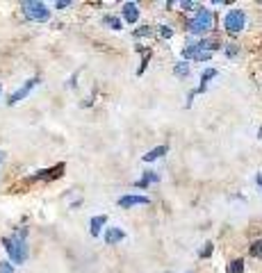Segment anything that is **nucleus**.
Masks as SVG:
<instances>
[{
  "label": "nucleus",
  "mask_w": 262,
  "mask_h": 273,
  "mask_svg": "<svg viewBox=\"0 0 262 273\" xmlns=\"http://www.w3.org/2000/svg\"><path fill=\"white\" fill-rule=\"evenodd\" d=\"M157 180H160V175H157V173L146 171V173H144V178L135 182V187H139V189H146V187H149L150 182H157Z\"/></svg>",
  "instance_id": "nucleus-9"
},
{
  "label": "nucleus",
  "mask_w": 262,
  "mask_h": 273,
  "mask_svg": "<svg viewBox=\"0 0 262 273\" xmlns=\"http://www.w3.org/2000/svg\"><path fill=\"white\" fill-rule=\"evenodd\" d=\"M2 246H5L7 255L14 264H23L28 260V241H25V230H18V235L14 237L2 239Z\"/></svg>",
  "instance_id": "nucleus-1"
},
{
  "label": "nucleus",
  "mask_w": 262,
  "mask_h": 273,
  "mask_svg": "<svg viewBox=\"0 0 262 273\" xmlns=\"http://www.w3.org/2000/svg\"><path fill=\"white\" fill-rule=\"evenodd\" d=\"M251 257H260L262 260V239H258V241L251 246Z\"/></svg>",
  "instance_id": "nucleus-15"
},
{
  "label": "nucleus",
  "mask_w": 262,
  "mask_h": 273,
  "mask_svg": "<svg viewBox=\"0 0 262 273\" xmlns=\"http://www.w3.org/2000/svg\"><path fill=\"white\" fill-rule=\"evenodd\" d=\"M228 273H244V260H235L228 264Z\"/></svg>",
  "instance_id": "nucleus-13"
},
{
  "label": "nucleus",
  "mask_w": 262,
  "mask_h": 273,
  "mask_svg": "<svg viewBox=\"0 0 262 273\" xmlns=\"http://www.w3.org/2000/svg\"><path fill=\"white\" fill-rule=\"evenodd\" d=\"M180 7H185V9H189V7H196L194 2H180Z\"/></svg>",
  "instance_id": "nucleus-21"
},
{
  "label": "nucleus",
  "mask_w": 262,
  "mask_h": 273,
  "mask_svg": "<svg viewBox=\"0 0 262 273\" xmlns=\"http://www.w3.org/2000/svg\"><path fill=\"white\" fill-rule=\"evenodd\" d=\"M169 153V146H157V148L149 150V153L144 155V162H155L157 157H162V155H167Z\"/></svg>",
  "instance_id": "nucleus-11"
},
{
  "label": "nucleus",
  "mask_w": 262,
  "mask_h": 273,
  "mask_svg": "<svg viewBox=\"0 0 262 273\" xmlns=\"http://www.w3.org/2000/svg\"><path fill=\"white\" fill-rule=\"evenodd\" d=\"M212 23H215V16L210 9H198L194 21L189 23V32L191 34H203V32L212 30Z\"/></svg>",
  "instance_id": "nucleus-3"
},
{
  "label": "nucleus",
  "mask_w": 262,
  "mask_h": 273,
  "mask_svg": "<svg viewBox=\"0 0 262 273\" xmlns=\"http://www.w3.org/2000/svg\"><path fill=\"white\" fill-rule=\"evenodd\" d=\"M55 7H57V9H64V7H71V2H69V0H66V2H64V0H60Z\"/></svg>",
  "instance_id": "nucleus-20"
},
{
  "label": "nucleus",
  "mask_w": 262,
  "mask_h": 273,
  "mask_svg": "<svg viewBox=\"0 0 262 273\" xmlns=\"http://www.w3.org/2000/svg\"><path fill=\"white\" fill-rule=\"evenodd\" d=\"M162 36H164V39H169V36H171L173 34V30H169V28H167V25H162Z\"/></svg>",
  "instance_id": "nucleus-19"
},
{
  "label": "nucleus",
  "mask_w": 262,
  "mask_h": 273,
  "mask_svg": "<svg viewBox=\"0 0 262 273\" xmlns=\"http://www.w3.org/2000/svg\"><path fill=\"white\" fill-rule=\"evenodd\" d=\"M103 25H108L112 30H121V21L114 16H103Z\"/></svg>",
  "instance_id": "nucleus-12"
},
{
  "label": "nucleus",
  "mask_w": 262,
  "mask_h": 273,
  "mask_svg": "<svg viewBox=\"0 0 262 273\" xmlns=\"http://www.w3.org/2000/svg\"><path fill=\"white\" fill-rule=\"evenodd\" d=\"M173 71H176V75L185 77L187 73H189V64H187V62H178V64H176V68H173Z\"/></svg>",
  "instance_id": "nucleus-14"
},
{
  "label": "nucleus",
  "mask_w": 262,
  "mask_h": 273,
  "mask_svg": "<svg viewBox=\"0 0 262 273\" xmlns=\"http://www.w3.org/2000/svg\"><path fill=\"white\" fill-rule=\"evenodd\" d=\"M0 273H14V264H9V262H0Z\"/></svg>",
  "instance_id": "nucleus-16"
},
{
  "label": "nucleus",
  "mask_w": 262,
  "mask_h": 273,
  "mask_svg": "<svg viewBox=\"0 0 262 273\" xmlns=\"http://www.w3.org/2000/svg\"><path fill=\"white\" fill-rule=\"evenodd\" d=\"M23 14L30 21H37V23H46L50 18V9H48L46 2H39V0H30V2H23Z\"/></svg>",
  "instance_id": "nucleus-2"
},
{
  "label": "nucleus",
  "mask_w": 262,
  "mask_h": 273,
  "mask_svg": "<svg viewBox=\"0 0 262 273\" xmlns=\"http://www.w3.org/2000/svg\"><path fill=\"white\" fill-rule=\"evenodd\" d=\"M212 248H215V246H212V243H205V248L201 250V257H208L210 253H212Z\"/></svg>",
  "instance_id": "nucleus-17"
},
{
  "label": "nucleus",
  "mask_w": 262,
  "mask_h": 273,
  "mask_svg": "<svg viewBox=\"0 0 262 273\" xmlns=\"http://www.w3.org/2000/svg\"><path fill=\"white\" fill-rule=\"evenodd\" d=\"M121 14H123V18L128 23H137L139 21V7L135 5V2H125V5L121 7Z\"/></svg>",
  "instance_id": "nucleus-7"
},
{
  "label": "nucleus",
  "mask_w": 262,
  "mask_h": 273,
  "mask_svg": "<svg viewBox=\"0 0 262 273\" xmlns=\"http://www.w3.org/2000/svg\"><path fill=\"white\" fill-rule=\"evenodd\" d=\"M135 205H149V198L146 196H135V194H128V196L119 198V207H123V209L135 207Z\"/></svg>",
  "instance_id": "nucleus-6"
},
{
  "label": "nucleus",
  "mask_w": 262,
  "mask_h": 273,
  "mask_svg": "<svg viewBox=\"0 0 262 273\" xmlns=\"http://www.w3.org/2000/svg\"><path fill=\"white\" fill-rule=\"evenodd\" d=\"M105 221H108V216H105V214H101V216H94V219H91V235H94V237H98V235H101V230H103V226H105Z\"/></svg>",
  "instance_id": "nucleus-10"
},
{
  "label": "nucleus",
  "mask_w": 262,
  "mask_h": 273,
  "mask_svg": "<svg viewBox=\"0 0 262 273\" xmlns=\"http://www.w3.org/2000/svg\"><path fill=\"white\" fill-rule=\"evenodd\" d=\"M246 25V14L244 9H230V12L226 14V18H224V28H226L230 34H237V32L244 30Z\"/></svg>",
  "instance_id": "nucleus-4"
},
{
  "label": "nucleus",
  "mask_w": 262,
  "mask_h": 273,
  "mask_svg": "<svg viewBox=\"0 0 262 273\" xmlns=\"http://www.w3.org/2000/svg\"><path fill=\"white\" fill-rule=\"evenodd\" d=\"M226 55H228V57H235V55H237V48H235V46L230 43V46L226 48Z\"/></svg>",
  "instance_id": "nucleus-18"
},
{
  "label": "nucleus",
  "mask_w": 262,
  "mask_h": 273,
  "mask_svg": "<svg viewBox=\"0 0 262 273\" xmlns=\"http://www.w3.org/2000/svg\"><path fill=\"white\" fill-rule=\"evenodd\" d=\"M37 84H39V77H32V80H28V82H25L23 87H21V89L14 91V94L9 96V101H7V102H9V105H16V102H21L23 98H28V94H30L32 89H35Z\"/></svg>",
  "instance_id": "nucleus-5"
},
{
  "label": "nucleus",
  "mask_w": 262,
  "mask_h": 273,
  "mask_svg": "<svg viewBox=\"0 0 262 273\" xmlns=\"http://www.w3.org/2000/svg\"><path fill=\"white\" fill-rule=\"evenodd\" d=\"M0 94H2V84H0Z\"/></svg>",
  "instance_id": "nucleus-22"
},
{
  "label": "nucleus",
  "mask_w": 262,
  "mask_h": 273,
  "mask_svg": "<svg viewBox=\"0 0 262 273\" xmlns=\"http://www.w3.org/2000/svg\"><path fill=\"white\" fill-rule=\"evenodd\" d=\"M123 237H125V232L121 230V228H108V230H105V243H110V246L123 241Z\"/></svg>",
  "instance_id": "nucleus-8"
}]
</instances>
